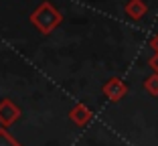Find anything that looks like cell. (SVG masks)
Returning a JSON list of instances; mask_svg holds the SVG:
<instances>
[{"label": "cell", "mask_w": 158, "mask_h": 146, "mask_svg": "<svg viewBox=\"0 0 158 146\" xmlns=\"http://www.w3.org/2000/svg\"><path fill=\"white\" fill-rule=\"evenodd\" d=\"M63 20L61 12L51 4V2H43L33 14H31V23L41 31L43 35H49L53 28H57Z\"/></svg>", "instance_id": "cell-1"}, {"label": "cell", "mask_w": 158, "mask_h": 146, "mask_svg": "<svg viewBox=\"0 0 158 146\" xmlns=\"http://www.w3.org/2000/svg\"><path fill=\"white\" fill-rule=\"evenodd\" d=\"M103 94H106L107 99H112V102H120V99L128 94V85H126L120 77H112V79L103 85Z\"/></svg>", "instance_id": "cell-2"}, {"label": "cell", "mask_w": 158, "mask_h": 146, "mask_svg": "<svg viewBox=\"0 0 158 146\" xmlns=\"http://www.w3.org/2000/svg\"><path fill=\"white\" fill-rule=\"evenodd\" d=\"M19 118H20V110L10 99H2L0 102V124H2V128L14 124Z\"/></svg>", "instance_id": "cell-3"}, {"label": "cell", "mask_w": 158, "mask_h": 146, "mask_svg": "<svg viewBox=\"0 0 158 146\" xmlns=\"http://www.w3.org/2000/svg\"><path fill=\"white\" fill-rule=\"evenodd\" d=\"M124 10H126V14H128L132 20H140L146 12H148V6H146L144 0H130V2L126 4Z\"/></svg>", "instance_id": "cell-4"}, {"label": "cell", "mask_w": 158, "mask_h": 146, "mask_svg": "<svg viewBox=\"0 0 158 146\" xmlns=\"http://www.w3.org/2000/svg\"><path fill=\"white\" fill-rule=\"evenodd\" d=\"M91 116H93L91 110H89L87 106H83V104L75 106V108L69 112V118L73 120V122L77 124V126H85V124H87L89 120H91Z\"/></svg>", "instance_id": "cell-5"}, {"label": "cell", "mask_w": 158, "mask_h": 146, "mask_svg": "<svg viewBox=\"0 0 158 146\" xmlns=\"http://www.w3.org/2000/svg\"><path fill=\"white\" fill-rule=\"evenodd\" d=\"M144 90L148 91L150 95H158V75H156V73H154V75H150V77H146Z\"/></svg>", "instance_id": "cell-6"}, {"label": "cell", "mask_w": 158, "mask_h": 146, "mask_svg": "<svg viewBox=\"0 0 158 146\" xmlns=\"http://www.w3.org/2000/svg\"><path fill=\"white\" fill-rule=\"evenodd\" d=\"M0 146H20V144L14 140L8 132H6L4 128H2V130H0Z\"/></svg>", "instance_id": "cell-7"}, {"label": "cell", "mask_w": 158, "mask_h": 146, "mask_svg": "<svg viewBox=\"0 0 158 146\" xmlns=\"http://www.w3.org/2000/svg\"><path fill=\"white\" fill-rule=\"evenodd\" d=\"M148 65L152 67V71L158 75V53H154L152 57H150V61H148Z\"/></svg>", "instance_id": "cell-8"}, {"label": "cell", "mask_w": 158, "mask_h": 146, "mask_svg": "<svg viewBox=\"0 0 158 146\" xmlns=\"http://www.w3.org/2000/svg\"><path fill=\"white\" fill-rule=\"evenodd\" d=\"M150 47L154 49V53H158V33L154 35L152 39H150Z\"/></svg>", "instance_id": "cell-9"}]
</instances>
